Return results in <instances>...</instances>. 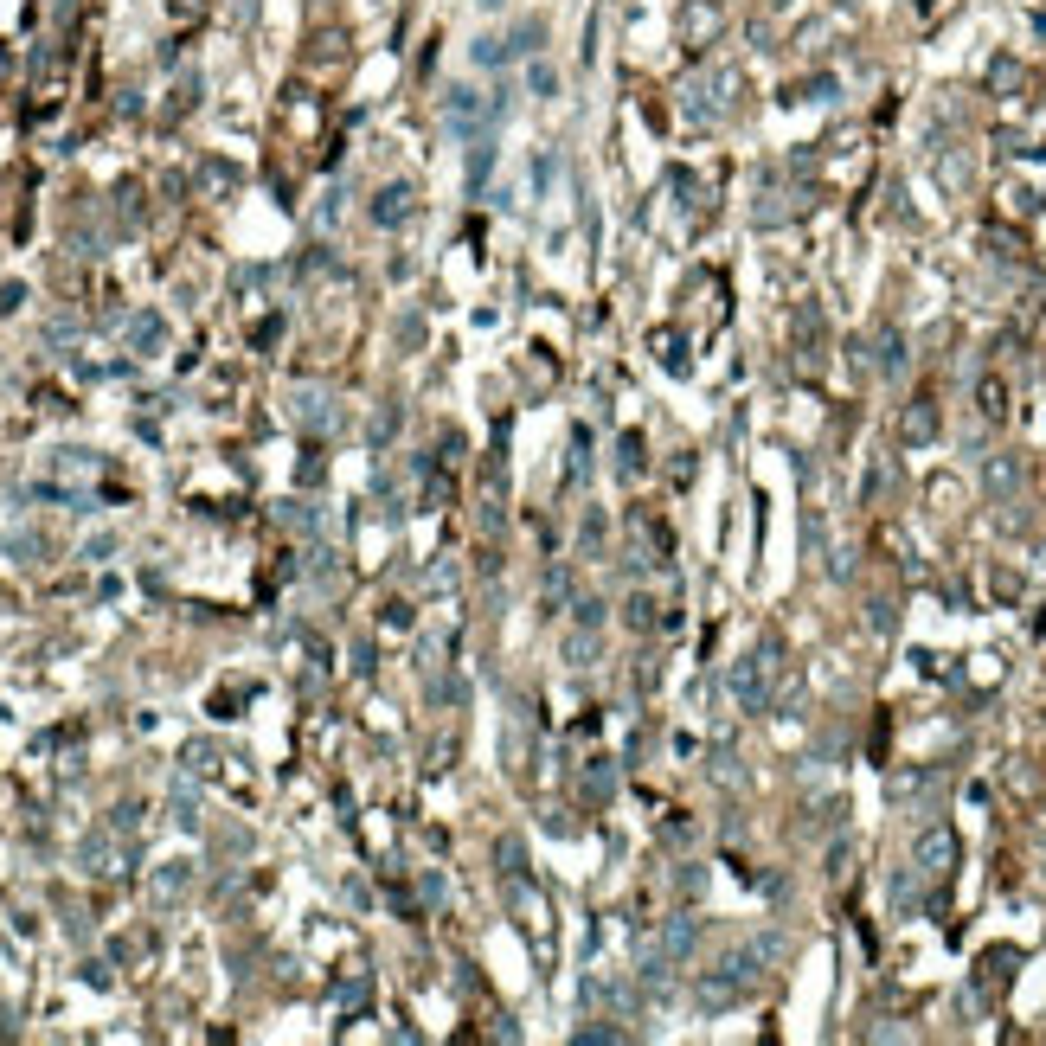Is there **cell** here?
<instances>
[{
  "label": "cell",
  "instance_id": "6da1fadb",
  "mask_svg": "<svg viewBox=\"0 0 1046 1046\" xmlns=\"http://www.w3.org/2000/svg\"><path fill=\"white\" fill-rule=\"evenodd\" d=\"M950 860H957V835H950V828L918 835V867H925V873H950Z\"/></svg>",
  "mask_w": 1046,
  "mask_h": 1046
},
{
  "label": "cell",
  "instance_id": "7a4b0ae2",
  "mask_svg": "<svg viewBox=\"0 0 1046 1046\" xmlns=\"http://www.w3.org/2000/svg\"><path fill=\"white\" fill-rule=\"evenodd\" d=\"M931 424H937V418H931V405H925V398H918V411H912V418H905V437H931Z\"/></svg>",
  "mask_w": 1046,
  "mask_h": 1046
},
{
  "label": "cell",
  "instance_id": "3957f363",
  "mask_svg": "<svg viewBox=\"0 0 1046 1046\" xmlns=\"http://www.w3.org/2000/svg\"><path fill=\"white\" fill-rule=\"evenodd\" d=\"M155 341H161V321L142 315V321H135V347H155Z\"/></svg>",
  "mask_w": 1046,
  "mask_h": 1046
},
{
  "label": "cell",
  "instance_id": "277c9868",
  "mask_svg": "<svg viewBox=\"0 0 1046 1046\" xmlns=\"http://www.w3.org/2000/svg\"><path fill=\"white\" fill-rule=\"evenodd\" d=\"M373 212H379V219H386V225H392V219H405V193H386V199H379Z\"/></svg>",
  "mask_w": 1046,
  "mask_h": 1046
},
{
  "label": "cell",
  "instance_id": "5b68a950",
  "mask_svg": "<svg viewBox=\"0 0 1046 1046\" xmlns=\"http://www.w3.org/2000/svg\"><path fill=\"white\" fill-rule=\"evenodd\" d=\"M982 411H989V418H1002V386H995V379L982 386Z\"/></svg>",
  "mask_w": 1046,
  "mask_h": 1046
}]
</instances>
